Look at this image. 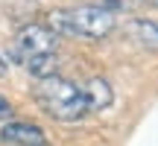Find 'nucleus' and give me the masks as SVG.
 <instances>
[{
	"instance_id": "nucleus-1",
	"label": "nucleus",
	"mask_w": 158,
	"mask_h": 146,
	"mask_svg": "<svg viewBox=\"0 0 158 146\" xmlns=\"http://www.w3.org/2000/svg\"><path fill=\"white\" fill-rule=\"evenodd\" d=\"M44 26L56 32L59 38H82V41H102L114 32L117 15L106 12L100 6H73V9H53L47 12Z\"/></svg>"
},
{
	"instance_id": "nucleus-2",
	"label": "nucleus",
	"mask_w": 158,
	"mask_h": 146,
	"mask_svg": "<svg viewBox=\"0 0 158 146\" xmlns=\"http://www.w3.org/2000/svg\"><path fill=\"white\" fill-rule=\"evenodd\" d=\"M32 99L47 117L59 120V123H76L88 114V102H85L82 85H76L68 76H47L32 85Z\"/></svg>"
},
{
	"instance_id": "nucleus-3",
	"label": "nucleus",
	"mask_w": 158,
	"mask_h": 146,
	"mask_svg": "<svg viewBox=\"0 0 158 146\" xmlns=\"http://www.w3.org/2000/svg\"><path fill=\"white\" fill-rule=\"evenodd\" d=\"M56 47H59L56 32H50L44 23H27V26H21L15 32V38H12L6 53H9L12 62L27 67V62H32L38 56H50V53H56Z\"/></svg>"
},
{
	"instance_id": "nucleus-4",
	"label": "nucleus",
	"mask_w": 158,
	"mask_h": 146,
	"mask_svg": "<svg viewBox=\"0 0 158 146\" xmlns=\"http://www.w3.org/2000/svg\"><path fill=\"white\" fill-rule=\"evenodd\" d=\"M0 140L12 146H50L44 137V129L29 120H12L0 129Z\"/></svg>"
},
{
	"instance_id": "nucleus-5",
	"label": "nucleus",
	"mask_w": 158,
	"mask_h": 146,
	"mask_svg": "<svg viewBox=\"0 0 158 146\" xmlns=\"http://www.w3.org/2000/svg\"><path fill=\"white\" fill-rule=\"evenodd\" d=\"M126 35H129L135 44L147 47V50H158V21L129 18V21H126Z\"/></svg>"
},
{
	"instance_id": "nucleus-6",
	"label": "nucleus",
	"mask_w": 158,
	"mask_h": 146,
	"mask_svg": "<svg viewBox=\"0 0 158 146\" xmlns=\"http://www.w3.org/2000/svg\"><path fill=\"white\" fill-rule=\"evenodd\" d=\"M82 94H85V102H88V111H102V108H108L111 99H114L111 85H108L102 76L88 79V82L82 85Z\"/></svg>"
},
{
	"instance_id": "nucleus-7",
	"label": "nucleus",
	"mask_w": 158,
	"mask_h": 146,
	"mask_svg": "<svg viewBox=\"0 0 158 146\" xmlns=\"http://www.w3.org/2000/svg\"><path fill=\"white\" fill-rule=\"evenodd\" d=\"M27 70L32 73L35 79L56 76V70H59V59H56V53H50V56H38V59H32V62H27Z\"/></svg>"
},
{
	"instance_id": "nucleus-8",
	"label": "nucleus",
	"mask_w": 158,
	"mask_h": 146,
	"mask_svg": "<svg viewBox=\"0 0 158 146\" xmlns=\"http://www.w3.org/2000/svg\"><path fill=\"white\" fill-rule=\"evenodd\" d=\"M91 6H100V9H106V12H132L141 0H88Z\"/></svg>"
},
{
	"instance_id": "nucleus-9",
	"label": "nucleus",
	"mask_w": 158,
	"mask_h": 146,
	"mask_svg": "<svg viewBox=\"0 0 158 146\" xmlns=\"http://www.w3.org/2000/svg\"><path fill=\"white\" fill-rule=\"evenodd\" d=\"M12 111H15V108H12V102L6 99L3 94H0V120H6V117H12Z\"/></svg>"
},
{
	"instance_id": "nucleus-10",
	"label": "nucleus",
	"mask_w": 158,
	"mask_h": 146,
	"mask_svg": "<svg viewBox=\"0 0 158 146\" xmlns=\"http://www.w3.org/2000/svg\"><path fill=\"white\" fill-rule=\"evenodd\" d=\"M6 70H9V59H6V53L0 50V79L6 76Z\"/></svg>"
},
{
	"instance_id": "nucleus-11",
	"label": "nucleus",
	"mask_w": 158,
	"mask_h": 146,
	"mask_svg": "<svg viewBox=\"0 0 158 146\" xmlns=\"http://www.w3.org/2000/svg\"><path fill=\"white\" fill-rule=\"evenodd\" d=\"M141 3H149V6H158V0H141Z\"/></svg>"
}]
</instances>
